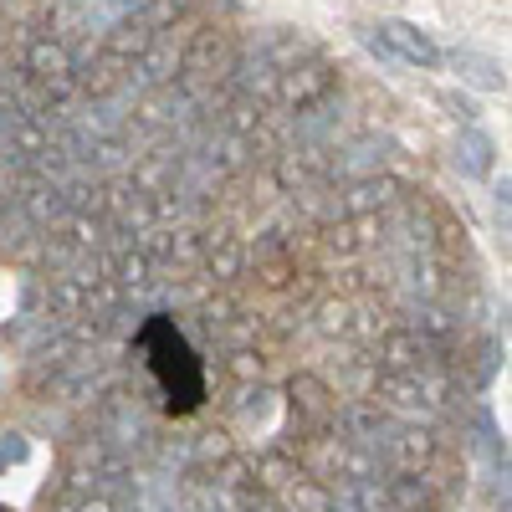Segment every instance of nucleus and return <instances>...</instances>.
Wrapping results in <instances>:
<instances>
[{
    "label": "nucleus",
    "instance_id": "obj_4",
    "mask_svg": "<svg viewBox=\"0 0 512 512\" xmlns=\"http://www.w3.org/2000/svg\"><path fill=\"white\" fill-rule=\"evenodd\" d=\"M451 67L472 82V88H482V93H502V88H507V67H502L497 57H487V52L456 47V52H451Z\"/></svg>",
    "mask_w": 512,
    "mask_h": 512
},
{
    "label": "nucleus",
    "instance_id": "obj_3",
    "mask_svg": "<svg viewBox=\"0 0 512 512\" xmlns=\"http://www.w3.org/2000/svg\"><path fill=\"white\" fill-rule=\"evenodd\" d=\"M492 159H497V144L482 134V128H466V134L456 139V149H451V164H456L461 180H487Z\"/></svg>",
    "mask_w": 512,
    "mask_h": 512
},
{
    "label": "nucleus",
    "instance_id": "obj_6",
    "mask_svg": "<svg viewBox=\"0 0 512 512\" xmlns=\"http://www.w3.org/2000/svg\"><path fill=\"white\" fill-rule=\"evenodd\" d=\"M441 103H446V108H451V113H456V118H472V113H477V108H472V103H466V98H456V93H446V98H441Z\"/></svg>",
    "mask_w": 512,
    "mask_h": 512
},
{
    "label": "nucleus",
    "instance_id": "obj_5",
    "mask_svg": "<svg viewBox=\"0 0 512 512\" xmlns=\"http://www.w3.org/2000/svg\"><path fill=\"white\" fill-rule=\"evenodd\" d=\"M31 456V441L21 436V431H6L0 436V472H11V466H21Z\"/></svg>",
    "mask_w": 512,
    "mask_h": 512
},
{
    "label": "nucleus",
    "instance_id": "obj_2",
    "mask_svg": "<svg viewBox=\"0 0 512 512\" xmlns=\"http://www.w3.org/2000/svg\"><path fill=\"white\" fill-rule=\"evenodd\" d=\"M374 31H379L384 47L400 52V62H410V67H436L441 62V47L420 26H410V21H379Z\"/></svg>",
    "mask_w": 512,
    "mask_h": 512
},
{
    "label": "nucleus",
    "instance_id": "obj_1",
    "mask_svg": "<svg viewBox=\"0 0 512 512\" xmlns=\"http://www.w3.org/2000/svg\"><path fill=\"white\" fill-rule=\"evenodd\" d=\"M139 349L149 354V369L164 390V405L175 415H190L205 400V374H200L195 349L185 344V333L175 328V318H149L144 333H139Z\"/></svg>",
    "mask_w": 512,
    "mask_h": 512
}]
</instances>
